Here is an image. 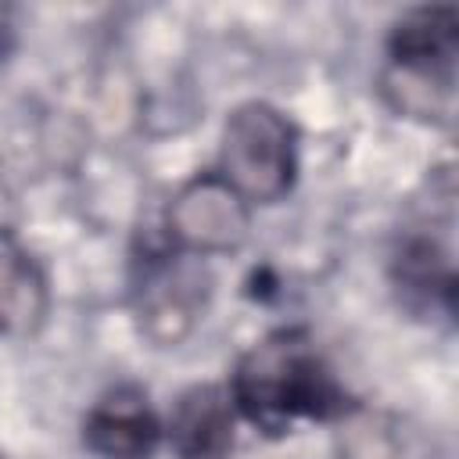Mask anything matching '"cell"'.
<instances>
[{
    "label": "cell",
    "mask_w": 459,
    "mask_h": 459,
    "mask_svg": "<svg viewBox=\"0 0 459 459\" xmlns=\"http://www.w3.org/2000/svg\"><path fill=\"white\" fill-rule=\"evenodd\" d=\"M230 398L237 416L262 437L298 434L301 423H323L344 405L330 366L298 330H276L262 337L237 362Z\"/></svg>",
    "instance_id": "obj_1"
},
{
    "label": "cell",
    "mask_w": 459,
    "mask_h": 459,
    "mask_svg": "<svg viewBox=\"0 0 459 459\" xmlns=\"http://www.w3.org/2000/svg\"><path fill=\"white\" fill-rule=\"evenodd\" d=\"M298 172V136L283 111L265 100L240 104L222 126L219 176L247 201H280Z\"/></svg>",
    "instance_id": "obj_2"
},
{
    "label": "cell",
    "mask_w": 459,
    "mask_h": 459,
    "mask_svg": "<svg viewBox=\"0 0 459 459\" xmlns=\"http://www.w3.org/2000/svg\"><path fill=\"white\" fill-rule=\"evenodd\" d=\"M165 226L176 251L183 255H226L247 240L251 204L219 172H212L179 186V194L169 204Z\"/></svg>",
    "instance_id": "obj_3"
},
{
    "label": "cell",
    "mask_w": 459,
    "mask_h": 459,
    "mask_svg": "<svg viewBox=\"0 0 459 459\" xmlns=\"http://www.w3.org/2000/svg\"><path fill=\"white\" fill-rule=\"evenodd\" d=\"M161 423L136 387L108 391L82 423V441L100 459H147L158 448Z\"/></svg>",
    "instance_id": "obj_4"
},
{
    "label": "cell",
    "mask_w": 459,
    "mask_h": 459,
    "mask_svg": "<svg viewBox=\"0 0 459 459\" xmlns=\"http://www.w3.org/2000/svg\"><path fill=\"white\" fill-rule=\"evenodd\" d=\"M387 50H391L394 72L455 79L459 11L455 7H412L409 14L394 22Z\"/></svg>",
    "instance_id": "obj_5"
},
{
    "label": "cell",
    "mask_w": 459,
    "mask_h": 459,
    "mask_svg": "<svg viewBox=\"0 0 459 459\" xmlns=\"http://www.w3.org/2000/svg\"><path fill=\"white\" fill-rule=\"evenodd\" d=\"M237 405L222 387H190L172 409V448L179 459H233Z\"/></svg>",
    "instance_id": "obj_6"
},
{
    "label": "cell",
    "mask_w": 459,
    "mask_h": 459,
    "mask_svg": "<svg viewBox=\"0 0 459 459\" xmlns=\"http://www.w3.org/2000/svg\"><path fill=\"white\" fill-rule=\"evenodd\" d=\"M47 319V280L11 230H0V333L29 337Z\"/></svg>",
    "instance_id": "obj_7"
},
{
    "label": "cell",
    "mask_w": 459,
    "mask_h": 459,
    "mask_svg": "<svg viewBox=\"0 0 459 459\" xmlns=\"http://www.w3.org/2000/svg\"><path fill=\"white\" fill-rule=\"evenodd\" d=\"M201 280L194 269L179 265V262H161L143 276V305H140V319L143 330L169 344L179 341L190 323L197 319V305H201Z\"/></svg>",
    "instance_id": "obj_8"
}]
</instances>
